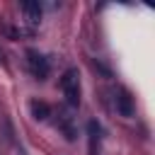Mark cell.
I'll return each mask as SVG.
<instances>
[{"label": "cell", "mask_w": 155, "mask_h": 155, "mask_svg": "<svg viewBox=\"0 0 155 155\" xmlns=\"http://www.w3.org/2000/svg\"><path fill=\"white\" fill-rule=\"evenodd\" d=\"M61 90H63V97L70 107H78L80 104V73L78 68H68L61 78Z\"/></svg>", "instance_id": "obj_1"}, {"label": "cell", "mask_w": 155, "mask_h": 155, "mask_svg": "<svg viewBox=\"0 0 155 155\" xmlns=\"http://www.w3.org/2000/svg\"><path fill=\"white\" fill-rule=\"evenodd\" d=\"M27 65H29V73H31L36 80H46V78H48L51 65H48V58H46L44 53L29 48V51H27Z\"/></svg>", "instance_id": "obj_2"}, {"label": "cell", "mask_w": 155, "mask_h": 155, "mask_svg": "<svg viewBox=\"0 0 155 155\" xmlns=\"http://www.w3.org/2000/svg\"><path fill=\"white\" fill-rule=\"evenodd\" d=\"M116 111H119L121 116H126V119H131L133 111H136L133 97H131V92H128L126 87H119V90H116Z\"/></svg>", "instance_id": "obj_3"}, {"label": "cell", "mask_w": 155, "mask_h": 155, "mask_svg": "<svg viewBox=\"0 0 155 155\" xmlns=\"http://www.w3.org/2000/svg\"><path fill=\"white\" fill-rule=\"evenodd\" d=\"M22 12H24V17H27V22L31 27H36L41 22V5L36 0H24L22 2Z\"/></svg>", "instance_id": "obj_4"}, {"label": "cell", "mask_w": 155, "mask_h": 155, "mask_svg": "<svg viewBox=\"0 0 155 155\" xmlns=\"http://www.w3.org/2000/svg\"><path fill=\"white\" fill-rule=\"evenodd\" d=\"M29 111H31V116H34L36 121H46V119L51 116V107H48L46 102H41V99H31V102H29Z\"/></svg>", "instance_id": "obj_5"}, {"label": "cell", "mask_w": 155, "mask_h": 155, "mask_svg": "<svg viewBox=\"0 0 155 155\" xmlns=\"http://www.w3.org/2000/svg\"><path fill=\"white\" fill-rule=\"evenodd\" d=\"M58 121H61V128H63L65 138H68V140H73V138H75V131H73V126H70V116H65V114H63Z\"/></svg>", "instance_id": "obj_6"}, {"label": "cell", "mask_w": 155, "mask_h": 155, "mask_svg": "<svg viewBox=\"0 0 155 155\" xmlns=\"http://www.w3.org/2000/svg\"><path fill=\"white\" fill-rule=\"evenodd\" d=\"M0 61H2V53H0Z\"/></svg>", "instance_id": "obj_7"}]
</instances>
